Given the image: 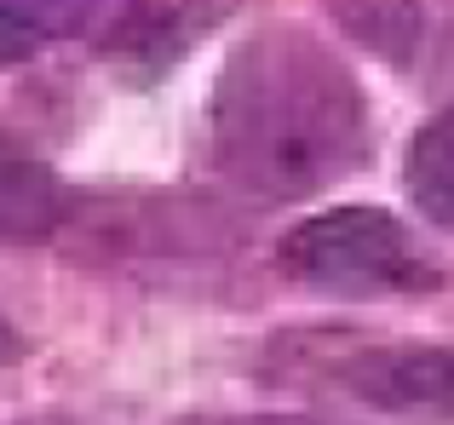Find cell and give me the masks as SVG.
Instances as JSON below:
<instances>
[{
  "instance_id": "6",
  "label": "cell",
  "mask_w": 454,
  "mask_h": 425,
  "mask_svg": "<svg viewBox=\"0 0 454 425\" xmlns=\"http://www.w3.org/2000/svg\"><path fill=\"white\" fill-rule=\"evenodd\" d=\"M98 0H0V64L46 52L52 41L75 35Z\"/></svg>"
},
{
  "instance_id": "5",
  "label": "cell",
  "mask_w": 454,
  "mask_h": 425,
  "mask_svg": "<svg viewBox=\"0 0 454 425\" xmlns=\"http://www.w3.org/2000/svg\"><path fill=\"white\" fill-rule=\"evenodd\" d=\"M403 179H409V196L420 202L426 219L454 224V104L437 110L432 121L414 133Z\"/></svg>"
},
{
  "instance_id": "1",
  "label": "cell",
  "mask_w": 454,
  "mask_h": 425,
  "mask_svg": "<svg viewBox=\"0 0 454 425\" xmlns=\"http://www.w3.org/2000/svg\"><path fill=\"white\" fill-rule=\"evenodd\" d=\"M219 161L259 202H305L368 156V104L351 69L300 29L254 35L213 92Z\"/></svg>"
},
{
  "instance_id": "7",
  "label": "cell",
  "mask_w": 454,
  "mask_h": 425,
  "mask_svg": "<svg viewBox=\"0 0 454 425\" xmlns=\"http://www.w3.org/2000/svg\"><path fill=\"white\" fill-rule=\"evenodd\" d=\"M328 6L356 41L391 64H409L420 52V0H328Z\"/></svg>"
},
{
  "instance_id": "8",
  "label": "cell",
  "mask_w": 454,
  "mask_h": 425,
  "mask_svg": "<svg viewBox=\"0 0 454 425\" xmlns=\"http://www.w3.org/2000/svg\"><path fill=\"white\" fill-rule=\"evenodd\" d=\"M18 351H23V345H18V328H12L6 316H0V368H6V362L18 357Z\"/></svg>"
},
{
  "instance_id": "9",
  "label": "cell",
  "mask_w": 454,
  "mask_h": 425,
  "mask_svg": "<svg viewBox=\"0 0 454 425\" xmlns=\"http://www.w3.org/2000/svg\"><path fill=\"white\" fill-rule=\"evenodd\" d=\"M236 425H310V420H282L277 414V420H236Z\"/></svg>"
},
{
  "instance_id": "4",
  "label": "cell",
  "mask_w": 454,
  "mask_h": 425,
  "mask_svg": "<svg viewBox=\"0 0 454 425\" xmlns=\"http://www.w3.org/2000/svg\"><path fill=\"white\" fill-rule=\"evenodd\" d=\"M58 219H64V190H58V179L29 150H18L0 133V242L46 236Z\"/></svg>"
},
{
  "instance_id": "2",
  "label": "cell",
  "mask_w": 454,
  "mask_h": 425,
  "mask_svg": "<svg viewBox=\"0 0 454 425\" xmlns=\"http://www.w3.org/2000/svg\"><path fill=\"white\" fill-rule=\"evenodd\" d=\"M277 265L294 282L345 293V299H420V293L443 288V265L386 207L310 212L305 224L282 236Z\"/></svg>"
},
{
  "instance_id": "3",
  "label": "cell",
  "mask_w": 454,
  "mask_h": 425,
  "mask_svg": "<svg viewBox=\"0 0 454 425\" xmlns=\"http://www.w3.org/2000/svg\"><path fill=\"white\" fill-rule=\"evenodd\" d=\"M368 408L409 425H454V339L449 345H380L345 368Z\"/></svg>"
}]
</instances>
